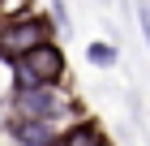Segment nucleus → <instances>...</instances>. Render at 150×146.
Masks as SVG:
<instances>
[{
	"label": "nucleus",
	"instance_id": "3",
	"mask_svg": "<svg viewBox=\"0 0 150 146\" xmlns=\"http://www.w3.org/2000/svg\"><path fill=\"white\" fill-rule=\"evenodd\" d=\"M9 65H13L17 86H60V78H64V52L56 43H39L26 56L9 60Z\"/></svg>",
	"mask_w": 150,
	"mask_h": 146
},
{
	"label": "nucleus",
	"instance_id": "6",
	"mask_svg": "<svg viewBox=\"0 0 150 146\" xmlns=\"http://www.w3.org/2000/svg\"><path fill=\"white\" fill-rule=\"evenodd\" d=\"M86 60L99 65V69H112L116 65V47L112 43H90V47H86Z\"/></svg>",
	"mask_w": 150,
	"mask_h": 146
},
{
	"label": "nucleus",
	"instance_id": "2",
	"mask_svg": "<svg viewBox=\"0 0 150 146\" xmlns=\"http://www.w3.org/2000/svg\"><path fill=\"white\" fill-rule=\"evenodd\" d=\"M52 43V22L39 13H17V17H0V56L17 60L30 47Z\"/></svg>",
	"mask_w": 150,
	"mask_h": 146
},
{
	"label": "nucleus",
	"instance_id": "8",
	"mask_svg": "<svg viewBox=\"0 0 150 146\" xmlns=\"http://www.w3.org/2000/svg\"><path fill=\"white\" fill-rule=\"evenodd\" d=\"M99 146H112V142H107V137H103V142H99Z\"/></svg>",
	"mask_w": 150,
	"mask_h": 146
},
{
	"label": "nucleus",
	"instance_id": "4",
	"mask_svg": "<svg viewBox=\"0 0 150 146\" xmlns=\"http://www.w3.org/2000/svg\"><path fill=\"white\" fill-rule=\"evenodd\" d=\"M9 137L17 146H56V137H60V125H52V120H35V116H9Z\"/></svg>",
	"mask_w": 150,
	"mask_h": 146
},
{
	"label": "nucleus",
	"instance_id": "5",
	"mask_svg": "<svg viewBox=\"0 0 150 146\" xmlns=\"http://www.w3.org/2000/svg\"><path fill=\"white\" fill-rule=\"evenodd\" d=\"M99 142H103V133H99V125L86 120V116H77L73 125H64L60 137H56V146H99Z\"/></svg>",
	"mask_w": 150,
	"mask_h": 146
},
{
	"label": "nucleus",
	"instance_id": "1",
	"mask_svg": "<svg viewBox=\"0 0 150 146\" xmlns=\"http://www.w3.org/2000/svg\"><path fill=\"white\" fill-rule=\"evenodd\" d=\"M73 95H64L60 86H13V116H35V120H69L73 116Z\"/></svg>",
	"mask_w": 150,
	"mask_h": 146
},
{
	"label": "nucleus",
	"instance_id": "7",
	"mask_svg": "<svg viewBox=\"0 0 150 146\" xmlns=\"http://www.w3.org/2000/svg\"><path fill=\"white\" fill-rule=\"evenodd\" d=\"M137 17H142V34H146V47H150V4H137Z\"/></svg>",
	"mask_w": 150,
	"mask_h": 146
}]
</instances>
